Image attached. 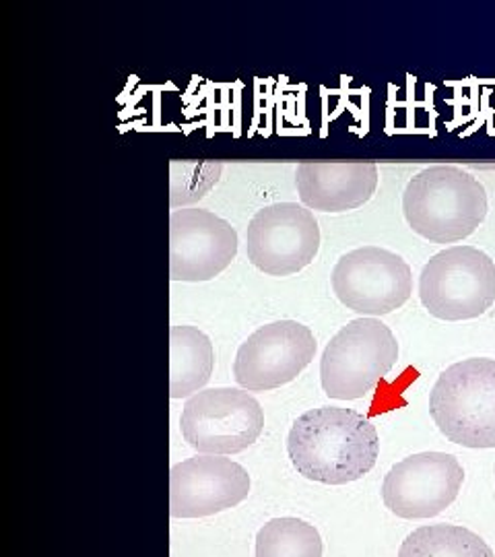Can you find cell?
Segmentation results:
<instances>
[{
    "label": "cell",
    "instance_id": "7",
    "mask_svg": "<svg viewBox=\"0 0 495 557\" xmlns=\"http://www.w3.org/2000/svg\"><path fill=\"white\" fill-rule=\"evenodd\" d=\"M331 285L347 310L378 319L411 298L413 275L400 255L380 246H361L337 260Z\"/></svg>",
    "mask_w": 495,
    "mask_h": 557
},
{
    "label": "cell",
    "instance_id": "16",
    "mask_svg": "<svg viewBox=\"0 0 495 557\" xmlns=\"http://www.w3.org/2000/svg\"><path fill=\"white\" fill-rule=\"evenodd\" d=\"M257 557H322V537L301 518H273L258 531Z\"/></svg>",
    "mask_w": 495,
    "mask_h": 557
},
{
    "label": "cell",
    "instance_id": "15",
    "mask_svg": "<svg viewBox=\"0 0 495 557\" xmlns=\"http://www.w3.org/2000/svg\"><path fill=\"white\" fill-rule=\"evenodd\" d=\"M398 557H495V554L483 539L465 527L430 524L407 535Z\"/></svg>",
    "mask_w": 495,
    "mask_h": 557
},
{
    "label": "cell",
    "instance_id": "4",
    "mask_svg": "<svg viewBox=\"0 0 495 557\" xmlns=\"http://www.w3.org/2000/svg\"><path fill=\"white\" fill-rule=\"evenodd\" d=\"M398 359L395 333L380 319L347 322L320 359V384L326 397L359 400L386 379Z\"/></svg>",
    "mask_w": 495,
    "mask_h": 557
},
{
    "label": "cell",
    "instance_id": "10",
    "mask_svg": "<svg viewBox=\"0 0 495 557\" xmlns=\"http://www.w3.org/2000/svg\"><path fill=\"white\" fill-rule=\"evenodd\" d=\"M465 483V469L450 453H417L396 462L382 483L384 506L398 518L442 515Z\"/></svg>",
    "mask_w": 495,
    "mask_h": 557
},
{
    "label": "cell",
    "instance_id": "14",
    "mask_svg": "<svg viewBox=\"0 0 495 557\" xmlns=\"http://www.w3.org/2000/svg\"><path fill=\"white\" fill-rule=\"evenodd\" d=\"M215 349L197 326L174 324L170 331V397H195L213 376Z\"/></svg>",
    "mask_w": 495,
    "mask_h": 557
},
{
    "label": "cell",
    "instance_id": "6",
    "mask_svg": "<svg viewBox=\"0 0 495 557\" xmlns=\"http://www.w3.org/2000/svg\"><path fill=\"white\" fill-rule=\"evenodd\" d=\"M264 430V411L244 388H207L188 398L180 432L198 455L230 457L257 444Z\"/></svg>",
    "mask_w": 495,
    "mask_h": 557
},
{
    "label": "cell",
    "instance_id": "2",
    "mask_svg": "<svg viewBox=\"0 0 495 557\" xmlns=\"http://www.w3.org/2000/svg\"><path fill=\"white\" fill-rule=\"evenodd\" d=\"M403 213L417 236L455 244L475 234L487 218V190L458 165H430L409 180Z\"/></svg>",
    "mask_w": 495,
    "mask_h": 557
},
{
    "label": "cell",
    "instance_id": "12",
    "mask_svg": "<svg viewBox=\"0 0 495 557\" xmlns=\"http://www.w3.org/2000/svg\"><path fill=\"white\" fill-rule=\"evenodd\" d=\"M250 494L248 471L232 458L198 455L170 471V515L205 518L232 510Z\"/></svg>",
    "mask_w": 495,
    "mask_h": 557
},
{
    "label": "cell",
    "instance_id": "1",
    "mask_svg": "<svg viewBox=\"0 0 495 557\" xmlns=\"http://www.w3.org/2000/svg\"><path fill=\"white\" fill-rule=\"evenodd\" d=\"M287 455L301 478L324 485L354 483L376 467V425L354 409L318 407L294 421Z\"/></svg>",
    "mask_w": 495,
    "mask_h": 557
},
{
    "label": "cell",
    "instance_id": "8",
    "mask_svg": "<svg viewBox=\"0 0 495 557\" xmlns=\"http://www.w3.org/2000/svg\"><path fill=\"white\" fill-rule=\"evenodd\" d=\"M248 260L271 277L304 271L320 250V227L314 213L297 202H273L248 223Z\"/></svg>",
    "mask_w": 495,
    "mask_h": 557
},
{
    "label": "cell",
    "instance_id": "17",
    "mask_svg": "<svg viewBox=\"0 0 495 557\" xmlns=\"http://www.w3.org/2000/svg\"><path fill=\"white\" fill-rule=\"evenodd\" d=\"M223 165L218 161H172L170 163V207L193 209L221 180Z\"/></svg>",
    "mask_w": 495,
    "mask_h": 557
},
{
    "label": "cell",
    "instance_id": "5",
    "mask_svg": "<svg viewBox=\"0 0 495 557\" xmlns=\"http://www.w3.org/2000/svg\"><path fill=\"white\" fill-rule=\"evenodd\" d=\"M419 299L434 319L483 317L495 304V262L475 246H450L425 262Z\"/></svg>",
    "mask_w": 495,
    "mask_h": 557
},
{
    "label": "cell",
    "instance_id": "3",
    "mask_svg": "<svg viewBox=\"0 0 495 557\" xmlns=\"http://www.w3.org/2000/svg\"><path fill=\"white\" fill-rule=\"evenodd\" d=\"M437 430L465 448H495V359H462L446 368L430 393Z\"/></svg>",
    "mask_w": 495,
    "mask_h": 557
},
{
    "label": "cell",
    "instance_id": "9",
    "mask_svg": "<svg viewBox=\"0 0 495 557\" xmlns=\"http://www.w3.org/2000/svg\"><path fill=\"white\" fill-rule=\"evenodd\" d=\"M317 356V337L297 320L260 326L239 345L234 379L248 393L275 391L294 380Z\"/></svg>",
    "mask_w": 495,
    "mask_h": 557
},
{
    "label": "cell",
    "instance_id": "11",
    "mask_svg": "<svg viewBox=\"0 0 495 557\" xmlns=\"http://www.w3.org/2000/svg\"><path fill=\"white\" fill-rule=\"evenodd\" d=\"M238 232L209 209L170 215V278L202 283L221 275L238 257Z\"/></svg>",
    "mask_w": 495,
    "mask_h": 557
},
{
    "label": "cell",
    "instance_id": "13",
    "mask_svg": "<svg viewBox=\"0 0 495 557\" xmlns=\"http://www.w3.org/2000/svg\"><path fill=\"white\" fill-rule=\"evenodd\" d=\"M299 200L310 211H356L374 197L376 163L363 161H304L296 170Z\"/></svg>",
    "mask_w": 495,
    "mask_h": 557
}]
</instances>
